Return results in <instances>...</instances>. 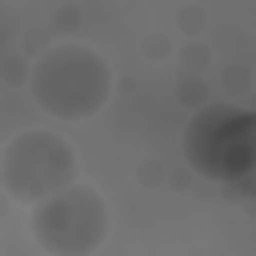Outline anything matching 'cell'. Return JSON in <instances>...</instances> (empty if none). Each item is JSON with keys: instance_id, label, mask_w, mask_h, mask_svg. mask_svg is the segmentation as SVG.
I'll return each mask as SVG.
<instances>
[{"instance_id": "7a4b0ae2", "label": "cell", "mask_w": 256, "mask_h": 256, "mask_svg": "<svg viewBox=\"0 0 256 256\" xmlns=\"http://www.w3.org/2000/svg\"><path fill=\"white\" fill-rule=\"evenodd\" d=\"M80 176L76 148L52 128H24L0 148V188L16 204H44Z\"/></svg>"}, {"instance_id": "277c9868", "label": "cell", "mask_w": 256, "mask_h": 256, "mask_svg": "<svg viewBox=\"0 0 256 256\" xmlns=\"http://www.w3.org/2000/svg\"><path fill=\"white\" fill-rule=\"evenodd\" d=\"M108 224H112L108 200L96 188L76 180L72 188H64L52 200L36 204L32 240L48 256H92L108 240Z\"/></svg>"}, {"instance_id": "3957f363", "label": "cell", "mask_w": 256, "mask_h": 256, "mask_svg": "<svg viewBox=\"0 0 256 256\" xmlns=\"http://www.w3.org/2000/svg\"><path fill=\"white\" fill-rule=\"evenodd\" d=\"M184 156L200 176L236 188L256 156V116L232 104L200 108L184 128Z\"/></svg>"}, {"instance_id": "6da1fadb", "label": "cell", "mask_w": 256, "mask_h": 256, "mask_svg": "<svg viewBox=\"0 0 256 256\" xmlns=\"http://www.w3.org/2000/svg\"><path fill=\"white\" fill-rule=\"evenodd\" d=\"M32 100L44 116L76 124L96 116L112 96V64L104 52L80 40L52 44L32 64Z\"/></svg>"}, {"instance_id": "5b68a950", "label": "cell", "mask_w": 256, "mask_h": 256, "mask_svg": "<svg viewBox=\"0 0 256 256\" xmlns=\"http://www.w3.org/2000/svg\"><path fill=\"white\" fill-rule=\"evenodd\" d=\"M236 188H240V192H248V196H256V156H252V168L244 172V180H240Z\"/></svg>"}]
</instances>
